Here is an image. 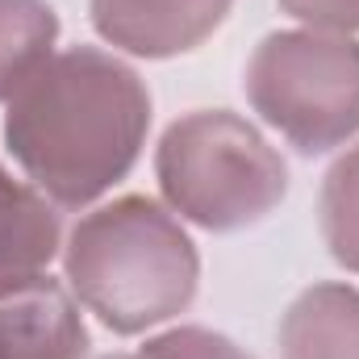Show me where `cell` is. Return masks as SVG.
Listing matches in <instances>:
<instances>
[{
    "mask_svg": "<svg viewBox=\"0 0 359 359\" xmlns=\"http://www.w3.org/2000/svg\"><path fill=\"white\" fill-rule=\"evenodd\" d=\"M151 130L142 76L109 50L72 46L8 100L4 147L59 209H84L134 172Z\"/></svg>",
    "mask_w": 359,
    "mask_h": 359,
    "instance_id": "1",
    "label": "cell"
},
{
    "mask_svg": "<svg viewBox=\"0 0 359 359\" xmlns=\"http://www.w3.org/2000/svg\"><path fill=\"white\" fill-rule=\"evenodd\" d=\"M76 301L113 334H142L180 318L201 284V259L176 217L151 196H121L84 213L63 247Z\"/></svg>",
    "mask_w": 359,
    "mask_h": 359,
    "instance_id": "2",
    "label": "cell"
},
{
    "mask_svg": "<svg viewBox=\"0 0 359 359\" xmlns=\"http://www.w3.org/2000/svg\"><path fill=\"white\" fill-rule=\"evenodd\" d=\"M155 180L172 213L213 234L264 222L288 192L280 151L230 109L176 117L159 138Z\"/></svg>",
    "mask_w": 359,
    "mask_h": 359,
    "instance_id": "3",
    "label": "cell"
},
{
    "mask_svg": "<svg viewBox=\"0 0 359 359\" xmlns=\"http://www.w3.org/2000/svg\"><path fill=\"white\" fill-rule=\"evenodd\" d=\"M251 109L301 155H326L359 134V42L347 34L280 29L247 59Z\"/></svg>",
    "mask_w": 359,
    "mask_h": 359,
    "instance_id": "4",
    "label": "cell"
},
{
    "mask_svg": "<svg viewBox=\"0 0 359 359\" xmlns=\"http://www.w3.org/2000/svg\"><path fill=\"white\" fill-rule=\"evenodd\" d=\"M234 0H88L96 34L138 59H176L196 50Z\"/></svg>",
    "mask_w": 359,
    "mask_h": 359,
    "instance_id": "5",
    "label": "cell"
},
{
    "mask_svg": "<svg viewBox=\"0 0 359 359\" xmlns=\"http://www.w3.org/2000/svg\"><path fill=\"white\" fill-rule=\"evenodd\" d=\"M88 326L72 292L42 276L21 292L0 297V359H84Z\"/></svg>",
    "mask_w": 359,
    "mask_h": 359,
    "instance_id": "6",
    "label": "cell"
},
{
    "mask_svg": "<svg viewBox=\"0 0 359 359\" xmlns=\"http://www.w3.org/2000/svg\"><path fill=\"white\" fill-rule=\"evenodd\" d=\"M59 247H63L59 205L0 163V297L21 292L34 280L50 276Z\"/></svg>",
    "mask_w": 359,
    "mask_h": 359,
    "instance_id": "7",
    "label": "cell"
},
{
    "mask_svg": "<svg viewBox=\"0 0 359 359\" xmlns=\"http://www.w3.org/2000/svg\"><path fill=\"white\" fill-rule=\"evenodd\" d=\"M280 359H359V288H305L280 322Z\"/></svg>",
    "mask_w": 359,
    "mask_h": 359,
    "instance_id": "8",
    "label": "cell"
},
{
    "mask_svg": "<svg viewBox=\"0 0 359 359\" xmlns=\"http://www.w3.org/2000/svg\"><path fill=\"white\" fill-rule=\"evenodd\" d=\"M59 13L46 0H0V100H13L55 55Z\"/></svg>",
    "mask_w": 359,
    "mask_h": 359,
    "instance_id": "9",
    "label": "cell"
},
{
    "mask_svg": "<svg viewBox=\"0 0 359 359\" xmlns=\"http://www.w3.org/2000/svg\"><path fill=\"white\" fill-rule=\"evenodd\" d=\"M318 222L334 264L359 276V142L347 155H339L322 180Z\"/></svg>",
    "mask_w": 359,
    "mask_h": 359,
    "instance_id": "10",
    "label": "cell"
},
{
    "mask_svg": "<svg viewBox=\"0 0 359 359\" xmlns=\"http://www.w3.org/2000/svg\"><path fill=\"white\" fill-rule=\"evenodd\" d=\"M142 355L147 359H251L234 339H226L217 330H205V326H176L168 334H155V339H147Z\"/></svg>",
    "mask_w": 359,
    "mask_h": 359,
    "instance_id": "11",
    "label": "cell"
},
{
    "mask_svg": "<svg viewBox=\"0 0 359 359\" xmlns=\"http://www.w3.org/2000/svg\"><path fill=\"white\" fill-rule=\"evenodd\" d=\"M280 8L318 34H355L359 29V0H280Z\"/></svg>",
    "mask_w": 359,
    "mask_h": 359,
    "instance_id": "12",
    "label": "cell"
},
{
    "mask_svg": "<svg viewBox=\"0 0 359 359\" xmlns=\"http://www.w3.org/2000/svg\"><path fill=\"white\" fill-rule=\"evenodd\" d=\"M100 359H147V355H142V351H138V355H126V351H117V355H100Z\"/></svg>",
    "mask_w": 359,
    "mask_h": 359,
    "instance_id": "13",
    "label": "cell"
}]
</instances>
